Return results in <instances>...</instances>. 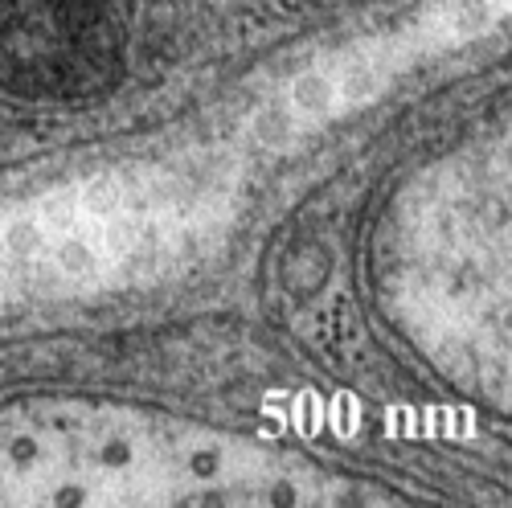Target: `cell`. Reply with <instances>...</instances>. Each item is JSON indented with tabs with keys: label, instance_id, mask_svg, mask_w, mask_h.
I'll return each mask as SVG.
<instances>
[{
	"label": "cell",
	"instance_id": "obj_1",
	"mask_svg": "<svg viewBox=\"0 0 512 508\" xmlns=\"http://www.w3.org/2000/svg\"><path fill=\"white\" fill-rule=\"evenodd\" d=\"M230 451L132 414L25 406L0 414V504L209 500Z\"/></svg>",
	"mask_w": 512,
	"mask_h": 508
}]
</instances>
